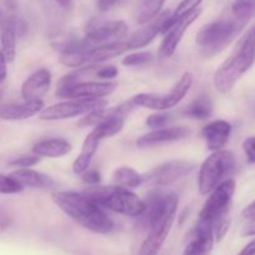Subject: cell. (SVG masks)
Returning a JSON list of instances; mask_svg holds the SVG:
<instances>
[{
  "label": "cell",
  "mask_w": 255,
  "mask_h": 255,
  "mask_svg": "<svg viewBox=\"0 0 255 255\" xmlns=\"http://www.w3.org/2000/svg\"><path fill=\"white\" fill-rule=\"evenodd\" d=\"M144 204L146 209L141 217H143V223L148 227L149 233L142 243L138 255H158L173 226L178 197L153 192Z\"/></svg>",
  "instance_id": "6da1fadb"
},
{
  "label": "cell",
  "mask_w": 255,
  "mask_h": 255,
  "mask_svg": "<svg viewBox=\"0 0 255 255\" xmlns=\"http://www.w3.org/2000/svg\"><path fill=\"white\" fill-rule=\"evenodd\" d=\"M52 201L72 221L92 233L109 234L114 231V222L106 212L84 193L55 192Z\"/></svg>",
  "instance_id": "7a4b0ae2"
},
{
  "label": "cell",
  "mask_w": 255,
  "mask_h": 255,
  "mask_svg": "<svg viewBox=\"0 0 255 255\" xmlns=\"http://www.w3.org/2000/svg\"><path fill=\"white\" fill-rule=\"evenodd\" d=\"M255 62V25L239 39L231 56L214 74V86L221 94L233 90L242 76Z\"/></svg>",
  "instance_id": "3957f363"
},
{
  "label": "cell",
  "mask_w": 255,
  "mask_h": 255,
  "mask_svg": "<svg viewBox=\"0 0 255 255\" xmlns=\"http://www.w3.org/2000/svg\"><path fill=\"white\" fill-rule=\"evenodd\" d=\"M251 19L252 17L234 14L229 10V14L204 25L196 37V42L201 47L202 55L212 57L229 46Z\"/></svg>",
  "instance_id": "277c9868"
},
{
  "label": "cell",
  "mask_w": 255,
  "mask_h": 255,
  "mask_svg": "<svg viewBox=\"0 0 255 255\" xmlns=\"http://www.w3.org/2000/svg\"><path fill=\"white\" fill-rule=\"evenodd\" d=\"M82 193L100 207L132 218H139L146 209L143 199L129 189L119 186H94L85 189Z\"/></svg>",
  "instance_id": "5b68a950"
},
{
  "label": "cell",
  "mask_w": 255,
  "mask_h": 255,
  "mask_svg": "<svg viewBox=\"0 0 255 255\" xmlns=\"http://www.w3.org/2000/svg\"><path fill=\"white\" fill-rule=\"evenodd\" d=\"M236 158L231 151L221 149L213 152L202 163L198 174V189L202 196H207L219 186L233 171Z\"/></svg>",
  "instance_id": "8992f818"
},
{
  "label": "cell",
  "mask_w": 255,
  "mask_h": 255,
  "mask_svg": "<svg viewBox=\"0 0 255 255\" xmlns=\"http://www.w3.org/2000/svg\"><path fill=\"white\" fill-rule=\"evenodd\" d=\"M192 84H193V75L191 72H184L178 82L166 94H137L131 100L136 107L164 111L177 106L188 94Z\"/></svg>",
  "instance_id": "52a82bcc"
},
{
  "label": "cell",
  "mask_w": 255,
  "mask_h": 255,
  "mask_svg": "<svg viewBox=\"0 0 255 255\" xmlns=\"http://www.w3.org/2000/svg\"><path fill=\"white\" fill-rule=\"evenodd\" d=\"M234 192H236L234 179H227L222 182L209 193L206 203L203 204V208L199 212L198 221L208 222L213 226L217 221L228 216Z\"/></svg>",
  "instance_id": "ba28073f"
},
{
  "label": "cell",
  "mask_w": 255,
  "mask_h": 255,
  "mask_svg": "<svg viewBox=\"0 0 255 255\" xmlns=\"http://www.w3.org/2000/svg\"><path fill=\"white\" fill-rule=\"evenodd\" d=\"M107 106V101L100 100H67L46 107L39 114L42 121H59V120L72 119V117L87 115L95 110Z\"/></svg>",
  "instance_id": "9c48e42d"
},
{
  "label": "cell",
  "mask_w": 255,
  "mask_h": 255,
  "mask_svg": "<svg viewBox=\"0 0 255 255\" xmlns=\"http://www.w3.org/2000/svg\"><path fill=\"white\" fill-rule=\"evenodd\" d=\"M115 81H85L67 87H59L56 96L67 100H100L116 90Z\"/></svg>",
  "instance_id": "30bf717a"
},
{
  "label": "cell",
  "mask_w": 255,
  "mask_h": 255,
  "mask_svg": "<svg viewBox=\"0 0 255 255\" xmlns=\"http://www.w3.org/2000/svg\"><path fill=\"white\" fill-rule=\"evenodd\" d=\"M128 26L124 20H100L89 25L86 39L94 46L121 41L126 36Z\"/></svg>",
  "instance_id": "8fae6325"
},
{
  "label": "cell",
  "mask_w": 255,
  "mask_h": 255,
  "mask_svg": "<svg viewBox=\"0 0 255 255\" xmlns=\"http://www.w3.org/2000/svg\"><path fill=\"white\" fill-rule=\"evenodd\" d=\"M201 14L202 7H198L194 11H192L191 14L182 17L181 20L173 22V24L167 27L166 31L163 32V40H162L161 45H159V59H167V57L172 56L174 54V51L178 47L179 42H181L182 37L184 36V34L189 29V26L201 16Z\"/></svg>",
  "instance_id": "7c38bea8"
},
{
  "label": "cell",
  "mask_w": 255,
  "mask_h": 255,
  "mask_svg": "<svg viewBox=\"0 0 255 255\" xmlns=\"http://www.w3.org/2000/svg\"><path fill=\"white\" fill-rule=\"evenodd\" d=\"M193 169V164L183 159H173L164 162L159 166L154 167L151 172L143 177V181H148L154 186H168L173 182L178 181L183 176Z\"/></svg>",
  "instance_id": "4fadbf2b"
},
{
  "label": "cell",
  "mask_w": 255,
  "mask_h": 255,
  "mask_svg": "<svg viewBox=\"0 0 255 255\" xmlns=\"http://www.w3.org/2000/svg\"><path fill=\"white\" fill-rule=\"evenodd\" d=\"M213 226L208 222L198 221L191 233L182 255H209L214 246Z\"/></svg>",
  "instance_id": "5bb4252c"
},
{
  "label": "cell",
  "mask_w": 255,
  "mask_h": 255,
  "mask_svg": "<svg viewBox=\"0 0 255 255\" xmlns=\"http://www.w3.org/2000/svg\"><path fill=\"white\" fill-rule=\"evenodd\" d=\"M169 16H171V11L161 12V14L157 17H154L152 21L147 22V24H144V26H142L141 29L134 31L133 34L126 40L127 45H128V49H142V47L151 44L157 35L163 34Z\"/></svg>",
  "instance_id": "9a60e30c"
},
{
  "label": "cell",
  "mask_w": 255,
  "mask_h": 255,
  "mask_svg": "<svg viewBox=\"0 0 255 255\" xmlns=\"http://www.w3.org/2000/svg\"><path fill=\"white\" fill-rule=\"evenodd\" d=\"M191 134V128L184 126L178 127H166V128L153 129L148 133L143 134L137 141V146L139 148H147V147L159 146V144L171 143V142L181 141Z\"/></svg>",
  "instance_id": "2e32d148"
},
{
  "label": "cell",
  "mask_w": 255,
  "mask_h": 255,
  "mask_svg": "<svg viewBox=\"0 0 255 255\" xmlns=\"http://www.w3.org/2000/svg\"><path fill=\"white\" fill-rule=\"evenodd\" d=\"M51 72L47 69H39L32 72L21 85V96L25 101L41 100L51 85Z\"/></svg>",
  "instance_id": "e0dca14e"
},
{
  "label": "cell",
  "mask_w": 255,
  "mask_h": 255,
  "mask_svg": "<svg viewBox=\"0 0 255 255\" xmlns=\"http://www.w3.org/2000/svg\"><path fill=\"white\" fill-rule=\"evenodd\" d=\"M136 109V105L132 102L129 99L128 101L122 102V104L117 105L114 107H102V109L95 110V111L90 112V114L85 115L84 119L79 121V127H87V126H96V125L101 124V122L106 121V120L115 119V117H121L125 119V116L131 114L133 110Z\"/></svg>",
  "instance_id": "ac0fdd59"
},
{
  "label": "cell",
  "mask_w": 255,
  "mask_h": 255,
  "mask_svg": "<svg viewBox=\"0 0 255 255\" xmlns=\"http://www.w3.org/2000/svg\"><path fill=\"white\" fill-rule=\"evenodd\" d=\"M44 101H24L21 104H6L0 106V120L4 121H22L35 115L40 114L44 110Z\"/></svg>",
  "instance_id": "d6986e66"
},
{
  "label": "cell",
  "mask_w": 255,
  "mask_h": 255,
  "mask_svg": "<svg viewBox=\"0 0 255 255\" xmlns=\"http://www.w3.org/2000/svg\"><path fill=\"white\" fill-rule=\"evenodd\" d=\"M127 51H129V49L126 40L94 46L91 50H89V51L84 54L85 66H87V65H100L102 62L107 61V60L121 56L122 54Z\"/></svg>",
  "instance_id": "ffe728a7"
},
{
  "label": "cell",
  "mask_w": 255,
  "mask_h": 255,
  "mask_svg": "<svg viewBox=\"0 0 255 255\" xmlns=\"http://www.w3.org/2000/svg\"><path fill=\"white\" fill-rule=\"evenodd\" d=\"M232 133V125L226 120H216L204 126L202 134L206 139L207 148L211 151H221L228 142Z\"/></svg>",
  "instance_id": "44dd1931"
},
{
  "label": "cell",
  "mask_w": 255,
  "mask_h": 255,
  "mask_svg": "<svg viewBox=\"0 0 255 255\" xmlns=\"http://www.w3.org/2000/svg\"><path fill=\"white\" fill-rule=\"evenodd\" d=\"M16 37L11 16L0 12V49L7 62H12L16 56Z\"/></svg>",
  "instance_id": "7402d4cb"
},
{
  "label": "cell",
  "mask_w": 255,
  "mask_h": 255,
  "mask_svg": "<svg viewBox=\"0 0 255 255\" xmlns=\"http://www.w3.org/2000/svg\"><path fill=\"white\" fill-rule=\"evenodd\" d=\"M20 186L31 188H51L55 182L51 177L31 168H17L9 174Z\"/></svg>",
  "instance_id": "603a6c76"
},
{
  "label": "cell",
  "mask_w": 255,
  "mask_h": 255,
  "mask_svg": "<svg viewBox=\"0 0 255 255\" xmlns=\"http://www.w3.org/2000/svg\"><path fill=\"white\" fill-rule=\"evenodd\" d=\"M100 143H101V139L94 132L91 131L87 134L84 143H82L81 152H80L79 157L75 159L74 164H72L74 173L82 174L90 168V164H91L92 159H94L95 154H96L97 149H99Z\"/></svg>",
  "instance_id": "cb8c5ba5"
},
{
  "label": "cell",
  "mask_w": 255,
  "mask_h": 255,
  "mask_svg": "<svg viewBox=\"0 0 255 255\" xmlns=\"http://www.w3.org/2000/svg\"><path fill=\"white\" fill-rule=\"evenodd\" d=\"M71 149L72 146L65 138H50L37 142L32 148V152L39 157L59 158L69 153Z\"/></svg>",
  "instance_id": "d4e9b609"
},
{
  "label": "cell",
  "mask_w": 255,
  "mask_h": 255,
  "mask_svg": "<svg viewBox=\"0 0 255 255\" xmlns=\"http://www.w3.org/2000/svg\"><path fill=\"white\" fill-rule=\"evenodd\" d=\"M114 182L122 188H137L143 183V176L128 166L119 167L114 172Z\"/></svg>",
  "instance_id": "484cf974"
},
{
  "label": "cell",
  "mask_w": 255,
  "mask_h": 255,
  "mask_svg": "<svg viewBox=\"0 0 255 255\" xmlns=\"http://www.w3.org/2000/svg\"><path fill=\"white\" fill-rule=\"evenodd\" d=\"M213 114V104L212 100L209 99L208 95H199L184 111V115L187 117H191L193 120H203L209 119Z\"/></svg>",
  "instance_id": "4316f807"
},
{
  "label": "cell",
  "mask_w": 255,
  "mask_h": 255,
  "mask_svg": "<svg viewBox=\"0 0 255 255\" xmlns=\"http://www.w3.org/2000/svg\"><path fill=\"white\" fill-rule=\"evenodd\" d=\"M54 50L59 51L61 55H72V54H81L86 52L94 47V45L87 41L86 37L84 39H67L61 40L52 44Z\"/></svg>",
  "instance_id": "83f0119b"
},
{
  "label": "cell",
  "mask_w": 255,
  "mask_h": 255,
  "mask_svg": "<svg viewBox=\"0 0 255 255\" xmlns=\"http://www.w3.org/2000/svg\"><path fill=\"white\" fill-rule=\"evenodd\" d=\"M164 2H166V0H142L138 11H137V22L144 25L152 21L154 17L161 14Z\"/></svg>",
  "instance_id": "f1b7e54d"
},
{
  "label": "cell",
  "mask_w": 255,
  "mask_h": 255,
  "mask_svg": "<svg viewBox=\"0 0 255 255\" xmlns=\"http://www.w3.org/2000/svg\"><path fill=\"white\" fill-rule=\"evenodd\" d=\"M125 126V119H121V117H115V119L106 120V121L101 122V124L96 125L95 128L92 129L95 134L99 137L100 139L110 138V137L116 136L117 133L122 131Z\"/></svg>",
  "instance_id": "f546056e"
},
{
  "label": "cell",
  "mask_w": 255,
  "mask_h": 255,
  "mask_svg": "<svg viewBox=\"0 0 255 255\" xmlns=\"http://www.w3.org/2000/svg\"><path fill=\"white\" fill-rule=\"evenodd\" d=\"M202 1H203V0H182V1L179 2L178 6L176 7V10L171 12V16H169L168 22H167V26L166 29H164V31H166L167 27H168L169 25L178 21V20H181L182 17L187 16V15L191 14L192 11H194L196 9L201 7L199 5H201Z\"/></svg>",
  "instance_id": "4dcf8cb0"
},
{
  "label": "cell",
  "mask_w": 255,
  "mask_h": 255,
  "mask_svg": "<svg viewBox=\"0 0 255 255\" xmlns=\"http://www.w3.org/2000/svg\"><path fill=\"white\" fill-rule=\"evenodd\" d=\"M153 54L149 51H139L134 52V54H129L127 56L124 57L122 60V65L129 67L134 66H142V65L149 64L151 61H153Z\"/></svg>",
  "instance_id": "1f68e13d"
},
{
  "label": "cell",
  "mask_w": 255,
  "mask_h": 255,
  "mask_svg": "<svg viewBox=\"0 0 255 255\" xmlns=\"http://www.w3.org/2000/svg\"><path fill=\"white\" fill-rule=\"evenodd\" d=\"M24 189V187L20 186L14 178L10 176L0 174V193L1 194H15L20 193Z\"/></svg>",
  "instance_id": "d6a6232c"
},
{
  "label": "cell",
  "mask_w": 255,
  "mask_h": 255,
  "mask_svg": "<svg viewBox=\"0 0 255 255\" xmlns=\"http://www.w3.org/2000/svg\"><path fill=\"white\" fill-rule=\"evenodd\" d=\"M40 162V157L36 154H25V156L15 157L11 158L7 164L12 167H16V168H30V167L35 166Z\"/></svg>",
  "instance_id": "836d02e7"
},
{
  "label": "cell",
  "mask_w": 255,
  "mask_h": 255,
  "mask_svg": "<svg viewBox=\"0 0 255 255\" xmlns=\"http://www.w3.org/2000/svg\"><path fill=\"white\" fill-rule=\"evenodd\" d=\"M117 75H119V69L114 65H99L95 72V79H100L101 81H111Z\"/></svg>",
  "instance_id": "e575fe53"
},
{
  "label": "cell",
  "mask_w": 255,
  "mask_h": 255,
  "mask_svg": "<svg viewBox=\"0 0 255 255\" xmlns=\"http://www.w3.org/2000/svg\"><path fill=\"white\" fill-rule=\"evenodd\" d=\"M168 121H169L168 115L158 112V114L149 115L146 120V125L149 127V128L158 129V128H163Z\"/></svg>",
  "instance_id": "d590c367"
},
{
  "label": "cell",
  "mask_w": 255,
  "mask_h": 255,
  "mask_svg": "<svg viewBox=\"0 0 255 255\" xmlns=\"http://www.w3.org/2000/svg\"><path fill=\"white\" fill-rule=\"evenodd\" d=\"M82 181L90 186H99L101 182V174L97 169H87L86 172L82 173Z\"/></svg>",
  "instance_id": "8d00e7d4"
},
{
  "label": "cell",
  "mask_w": 255,
  "mask_h": 255,
  "mask_svg": "<svg viewBox=\"0 0 255 255\" xmlns=\"http://www.w3.org/2000/svg\"><path fill=\"white\" fill-rule=\"evenodd\" d=\"M244 152H246L247 161L249 163H255V136L248 137L243 143Z\"/></svg>",
  "instance_id": "74e56055"
},
{
  "label": "cell",
  "mask_w": 255,
  "mask_h": 255,
  "mask_svg": "<svg viewBox=\"0 0 255 255\" xmlns=\"http://www.w3.org/2000/svg\"><path fill=\"white\" fill-rule=\"evenodd\" d=\"M7 61L6 59H5L4 54H2L1 49H0V84H2V82L6 80V76H7Z\"/></svg>",
  "instance_id": "f35d334b"
},
{
  "label": "cell",
  "mask_w": 255,
  "mask_h": 255,
  "mask_svg": "<svg viewBox=\"0 0 255 255\" xmlns=\"http://www.w3.org/2000/svg\"><path fill=\"white\" fill-rule=\"evenodd\" d=\"M120 0H99L97 1V7H99L100 11H109Z\"/></svg>",
  "instance_id": "ab89813d"
},
{
  "label": "cell",
  "mask_w": 255,
  "mask_h": 255,
  "mask_svg": "<svg viewBox=\"0 0 255 255\" xmlns=\"http://www.w3.org/2000/svg\"><path fill=\"white\" fill-rule=\"evenodd\" d=\"M10 223H11V217L5 211L0 209V231L7 228L10 226Z\"/></svg>",
  "instance_id": "60d3db41"
},
{
  "label": "cell",
  "mask_w": 255,
  "mask_h": 255,
  "mask_svg": "<svg viewBox=\"0 0 255 255\" xmlns=\"http://www.w3.org/2000/svg\"><path fill=\"white\" fill-rule=\"evenodd\" d=\"M242 236L243 237H252L255 236V218L251 219L248 224L246 226V228L242 232Z\"/></svg>",
  "instance_id": "b9f144b4"
},
{
  "label": "cell",
  "mask_w": 255,
  "mask_h": 255,
  "mask_svg": "<svg viewBox=\"0 0 255 255\" xmlns=\"http://www.w3.org/2000/svg\"><path fill=\"white\" fill-rule=\"evenodd\" d=\"M238 255H255V239L251 242V243L247 244Z\"/></svg>",
  "instance_id": "7bdbcfd3"
},
{
  "label": "cell",
  "mask_w": 255,
  "mask_h": 255,
  "mask_svg": "<svg viewBox=\"0 0 255 255\" xmlns=\"http://www.w3.org/2000/svg\"><path fill=\"white\" fill-rule=\"evenodd\" d=\"M243 217L247 219L255 218V201L252 202L248 207L243 211Z\"/></svg>",
  "instance_id": "ee69618b"
},
{
  "label": "cell",
  "mask_w": 255,
  "mask_h": 255,
  "mask_svg": "<svg viewBox=\"0 0 255 255\" xmlns=\"http://www.w3.org/2000/svg\"><path fill=\"white\" fill-rule=\"evenodd\" d=\"M5 6L10 10H15L17 7V0H2Z\"/></svg>",
  "instance_id": "f6af8a7d"
},
{
  "label": "cell",
  "mask_w": 255,
  "mask_h": 255,
  "mask_svg": "<svg viewBox=\"0 0 255 255\" xmlns=\"http://www.w3.org/2000/svg\"><path fill=\"white\" fill-rule=\"evenodd\" d=\"M64 9H70L72 6V0H55Z\"/></svg>",
  "instance_id": "bcb514c9"
},
{
  "label": "cell",
  "mask_w": 255,
  "mask_h": 255,
  "mask_svg": "<svg viewBox=\"0 0 255 255\" xmlns=\"http://www.w3.org/2000/svg\"><path fill=\"white\" fill-rule=\"evenodd\" d=\"M0 96H1V90H0Z\"/></svg>",
  "instance_id": "7dc6e473"
}]
</instances>
